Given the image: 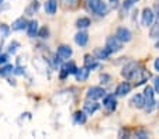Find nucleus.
Segmentation results:
<instances>
[{
  "instance_id": "nucleus-1",
  "label": "nucleus",
  "mask_w": 159,
  "mask_h": 139,
  "mask_svg": "<svg viewBox=\"0 0 159 139\" xmlns=\"http://www.w3.org/2000/svg\"><path fill=\"white\" fill-rule=\"evenodd\" d=\"M138 67L139 66H138V63H137V62H129L128 65H125V66H124L121 75H123L125 79H137L139 76V73L142 72V69L139 70Z\"/></svg>"
},
{
  "instance_id": "nucleus-2",
  "label": "nucleus",
  "mask_w": 159,
  "mask_h": 139,
  "mask_svg": "<svg viewBox=\"0 0 159 139\" xmlns=\"http://www.w3.org/2000/svg\"><path fill=\"white\" fill-rule=\"evenodd\" d=\"M155 89H152L151 86H147L144 90V97H145V108L147 111H151V110L155 107Z\"/></svg>"
},
{
  "instance_id": "nucleus-3",
  "label": "nucleus",
  "mask_w": 159,
  "mask_h": 139,
  "mask_svg": "<svg viewBox=\"0 0 159 139\" xmlns=\"http://www.w3.org/2000/svg\"><path fill=\"white\" fill-rule=\"evenodd\" d=\"M106 96V91L104 89L99 87V86H93V87H90L89 90H87L86 93V97L89 98V100H99V98H102V97Z\"/></svg>"
},
{
  "instance_id": "nucleus-4",
  "label": "nucleus",
  "mask_w": 159,
  "mask_h": 139,
  "mask_svg": "<svg viewBox=\"0 0 159 139\" xmlns=\"http://www.w3.org/2000/svg\"><path fill=\"white\" fill-rule=\"evenodd\" d=\"M106 46L111 51V54H113V52H118L121 48H123L121 41L117 38V37H108L107 41H106Z\"/></svg>"
},
{
  "instance_id": "nucleus-5",
  "label": "nucleus",
  "mask_w": 159,
  "mask_h": 139,
  "mask_svg": "<svg viewBox=\"0 0 159 139\" xmlns=\"http://www.w3.org/2000/svg\"><path fill=\"white\" fill-rule=\"evenodd\" d=\"M116 37L120 39L121 42H129V41H131V38H132V34H131V31H129L128 28L120 27L117 30V33H116Z\"/></svg>"
},
{
  "instance_id": "nucleus-6",
  "label": "nucleus",
  "mask_w": 159,
  "mask_h": 139,
  "mask_svg": "<svg viewBox=\"0 0 159 139\" xmlns=\"http://www.w3.org/2000/svg\"><path fill=\"white\" fill-rule=\"evenodd\" d=\"M61 70H62V72H61V79H65L68 75H75L78 67H76V65L73 63V62H69V63L62 65Z\"/></svg>"
},
{
  "instance_id": "nucleus-7",
  "label": "nucleus",
  "mask_w": 159,
  "mask_h": 139,
  "mask_svg": "<svg viewBox=\"0 0 159 139\" xmlns=\"http://www.w3.org/2000/svg\"><path fill=\"white\" fill-rule=\"evenodd\" d=\"M153 21V11L151 9H144V11H142L141 14V23L142 25H145V27H148V25H151Z\"/></svg>"
},
{
  "instance_id": "nucleus-8",
  "label": "nucleus",
  "mask_w": 159,
  "mask_h": 139,
  "mask_svg": "<svg viewBox=\"0 0 159 139\" xmlns=\"http://www.w3.org/2000/svg\"><path fill=\"white\" fill-rule=\"evenodd\" d=\"M57 54H58V56L62 58V59H68V58L72 56L73 51H72V48H70L69 45H61L59 48H58Z\"/></svg>"
},
{
  "instance_id": "nucleus-9",
  "label": "nucleus",
  "mask_w": 159,
  "mask_h": 139,
  "mask_svg": "<svg viewBox=\"0 0 159 139\" xmlns=\"http://www.w3.org/2000/svg\"><path fill=\"white\" fill-rule=\"evenodd\" d=\"M129 90H131V85H129L128 82H123L117 86V89H116V94L120 96V97H123V96H125V94H128Z\"/></svg>"
},
{
  "instance_id": "nucleus-10",
  "label": "nucleus",
  "mask_w": 159,
  "mask_h": 139,
  "mask_svg": "<svg viewBox=\"0 0 159 139\" xmlns=\"http://www.w3.org/2000/svg\"><path fill=\"white\" fill-rule=\"evenodd\" d=\"M75 42L80 46H84L87 42H89V34L84 33V31H80L75 35Z\"/></svg>"
},
{
  "instance_id": "nucleus-11",
  "label": "nucleus",
  "mask_w": 159,
  "mask_h": 139,
  "mask_svg": "<svg viewBox=\"0 0 159 139\" xmlns=\"http://www.w3.org/2000/svg\"><path fill=\"white\" fill-rule=\"evenodd\" d=\"M44 9L47 14H55L58 9V0H47Z\"/></svg>"
},
{
  "instance_id": "nucleus-12",
  "label": "nucleus",
  "mask_w": 159,
  "mask_h": 139,
  "mask_svg": "<svg viewBox=\"0 0 159 139\" xmlns=\"http://www.w3.org/2000/svg\"><path fill=\"white\" fill-rule=\"evenodd\" d=\"M100 2H102V0H84V9H86V11L96 13Z\"/></svg>"
},
{
  "instance_id": "nucleus-13",
  "label": "nucleus",
  "mask_w": 159,
  "mask_h": 139,
  "mask_svg": "<svg viewBox=\"0 0 159 139\" xmlns=\"http://www.w3.org/2000/svg\"><path fill=\"white\" fill-rule=\"evenodd\" d=\"M131 104L137 108H144L145 107V97L142 94H135L131 98Z\"/></svg>"
},
{
  "instance_id": "nucleus-14",
  "label": "nucleus",
  "mask_w": 159,
  "mask_h": 139,
  "mask_svg": "<svg viewBox=\"0 0 159 139\" xmlns=\"http://www.w3.org/2000/svg\"><path fill=\"white\" fill-rule=\"evenodd\" d=\"M116 97H114V94H108V96H104V100H103V106L104 107H107L108 110H114L116 108Z\"/></svg>"
},
{
  "instance_id": "nucleus-15",
  "label": "nucleus",
  "mask_w": 159,
  "mask_h": 139,
  "mask_svg": "<svg viewBox=\"0 0 159 139\" xmlns=\"http://www.w3.org/2000/svg\"><path fill=\"white\" fill-rule=\"evenodd\" d=\"M111 51L106 46V48H96L94 49V56H96V59H107L108 56H110Z\"/></svg>"
},
{
  "instance_id": "nucleus-16",
  "label": "nucleus",
  "mask_w": 159,
  "mask_h": 139,
  "mask_svg": "<svg viewBox=\"0 0 159 139\" xmlns=\"http://www.w3.org/2000/svg\"><path fill=\"white\" fill-rule=\"evenodd\" d=\"M84 66L89 70H93V69H96V67H99V63H97L96 59H94L92 55H84Z\"/></svg>"
},
{
  "instance_id": "nucleus-17",
  "label": "nucleus",
  "mask_w": 159,
  "mask_h": 139,
  "mask_svg": "<svg viewBox=\"0 0 159 139\" xmlns=\"http://www.w3.org/2000/svg\"><path fill=\"white\" fill-rule=\"evenodd\" d=\"M28 25V21L25 20L24 17H20L17 18L14 23H13V30L14 31H21V30H24V28H27Z\"/></svg>"
},
{
  "instance_id": "nucleus-18",
  "label": "nucleus",
  "mask_w": 159,
  "mask_h": 139,
  "mask_svg": "<svg viewBox=\"0 0 159 139\" xmlns=\"http://www.w3.org/2000/svg\"><path fill=\"white\" fill-rule=\"evenodd\" d=\"M75 77H76V80H78V82H84V80L89 77V69H87L86 66L78 69V70H76V73H75Z\"/></svg>"
},
{
  "instance_id": "nucleus-19",
  "label": "nucleus",
  "mask_w": 159,
  "mask_h": 139,
  "mask_svg": "<svg viewBox=\"0 0 159 139\" xmlns=\"http://www.w3.org/2000/svg\"><path fill=\"white\" fill-rule=\"evenodd\" d=\"M27 33H28V37H31V38L35 37V35H38V23H37L35 20H33V21L28 23Z\"/></svg>"
},
{
  "instance_id": "nucleus-20",
  "label": "nucleus",
  "mask_w": 159,
  "mask_h": 139,
  "mask_svg": "<svg viewBox=\"0 0 159 139\" xmlns=\"http://www.w3.org/2000/svg\"><path fill=\"white\" fill-rule=\"evenodd\" d=\"M99 104L97 103H94V101H86V103H84V112H87V114H94V112L97 111V110H99Z\"/></svg>"
},
{
  "instance_id": "nucleus-21",
  "label": "nucleus",
  "mask_w": 159,
  "mask_h": 139,
  "mask_svg": "<svg viewBox=\"0 0 159 139\" xmlns=\"http://www.w3.org/2000/svg\"><path fill=\"white\" fill-rule=\"evenodd\" d=\"M90 18H87V17H80L76 21V27L78 28H87V27H90Z\"/></svg>"
},
{
  "instance_id": "nucleus-22",
  "label": "nucleus",
  "mask_w": 159,
  "mask_h": 139,
  "mask_svg": "<svg viewBox=\"0 0 159 139\" xmlns=\"http://www.w3.org/2000/svg\"><path fill=\"white\" fill-rule=\"evenodd\" d=\"M107 13H108V6L104 3V2H100L99 7H97V10H96V14L100 15V17H103V15H106Z\"/></svg>"
},
{
  "instance_id": "nucleus-23",
  "label": "nucleus",
  "mask_w": 159,
  "mask_h": 139,
  "mask_svg": "<svg viewBox=\"0 0 159 139\" xmlns=\"http://www.w3.org/2000/svg\"><path fill=\"white\" fill-rule=\"evenodd\" d=\"M38 9H39V3H38V2H34V3H31L30 6H28L27 9H25V14L33 15Z\"/></svg>"
},
{
  "instance_id": "nucleus-24",
  "label": "nucleus",
  "mask_w": 159,
  "mask_h": 139,
  "mask_svg": "<svg viewBox=\"0 0 159 139\" xmlns=\"http://www.w3.org/2000/svg\"><path fill=\"white\" fill-rule=\"evenodd\" d=\"M73 118H75L76 124H84V122H86V115H84V112H82V111L75 112Z\"/></svg>"
},
{
  "instance_id": "nucleus-25",
  "label": "nucleus",
  "mask_w": 159,
  "mask_h": 139,
  "mask_svg": "<svg viewBox=\"0 0 159 139\" xmlns=\"http://www.w3.org/2000/svg\"><path fill=\"white\" fill-rule=\"evenodd\" d=\"M149 37L152 39H159V23L152 25V28H151V31H149Z\"/></svg>"
},
{
  "instance_id": "nucleus-26",
  "label": "nucleus",
  "mask_w": 159,
  "mask_h": 139,
  "mask_svg": "<svg viewBox=\"0 0 159 139\" xmlns=\"http://www.w3.org/2000/svg\"><path fill=\"white\" fill-rule=\"evenodd\" d=\"M13 70H14V69H13L11 65H6V66L0 67V76H7V75H10Z\"/></svg>"
},
{
  "instance_id": "nucleus-27",
  "label": "nucleus",
  "mask_w": 159,
  "mask_h": 139,
  "mask_svg": "<svg viewBox=\"0 0 159 139\" xmlns=\"http://www.w3.org/2000/svg\"><path fill=\"white\" fill-rule=\"evenodd\" d=\"M9 34H10V28H9V25H6V24H0V35L3 37V38H6V37H9Z\"/></svg>"
},
{
  "instance_id": "nucleus-28",
  "label": "nucleus",
  "mask_w": 159,
  "mask_h": 139,
  "mask_svg": "<svg viewBox=\"0 0 159 139\" xmlns=\"http://www.w3.org/2000/svg\"><path fill=\"white\" fill-rule=\"evenodd\" d=\"M48 35H49V30L47 27H42L41 30L38 31V37H39V38H48Z\"/></svg>"
},
{
  "instance_id": "nucleus-29",
  "label": "nucleus",
  "mask_w": 159,
  "mask_h": 139,
  "mask_svg": "<svg viewBox=\"0 0 159 139\" xmlns=\"http://www.w3.org/2000/svg\"><path fill=\"white\" fill-rule=\"evenodd\" d=\"M61 2L63 3V6L65 7H70V9L78 4V0H61Z\"/></svg>"
},
{
  "instance_id": "nucleus-30",
  "label": "nucleus",
  "mask_w": 159,
  "mask_h": 139,
  "mask_svg": "<svg viewBox=\"0 0 159 139\" xmlns=\"http://www.w3.org/2000/svg\"><path fill=\"white\" fill-rule=\"evenodd\" d=\"M138 0H124V3H123V7L125 10H128V9H131L132 6H134L135 3H137Z\"/></svg>"
},
{
  "instance_id": "nucleus-31",
  "label": "nucleus",
  "mask_w": 159,
  "mask_h": 139,
  "mask_svg": "<svg viewBox=\"0 0 159 139\" xmlns=\"http://www.w3.org/2000/svg\"><path fill=\"white\" fill-rule=\"evenodd\" d=\"M17 46H18L17 42H11V44H10V46H9V51L11 52V54H16V51H17Z\"/></svg>"
},
{
  "instance_id": "nucleus-32",
  "label": "nucleus",
  "mask_w": 159,
  "mask_h": 139,
  "mask_svg": "<svg viewBox=\"0 0 159 139\" xmlns=\"http://www.w3.org/2000/svg\"><path fill=\"white\" fill-rule=\"evenodd\" d=\"M108 80H110V76H108V75H102V76H100V82L104 83V85H107Z\"/></svg>"
},
{
  "instance_id": "nucleus-33",
  "label": "nucleus",
  "mask_w": 159,
  "mask_h": 139,
  "mask_svg": "<svg viewBox=\"0 0 159 139\" xmlns=\"http://www.w3.org/2000/svg\"><path fill=\"white\" fill-rule=\"evenodd\" d=\"M153 85H155V87H153V89H155V91H156V93H159V76H158V77H155Z\"/></svg>"
},
{
  "instance_id": "nucleus-34",
  "label": "nucleus",
  "mask_w": 159,
  "mask_h": 139,
  "mask_svg": "<svg viewBox=\"0 0 159 139\" xmlns=\"http://www.w3.org/2000/svg\"><path fill=\"white\" fill-rule=\"evenodd\" d=\"M9 61V56H7V55H0V65L2 63H6V62Z\"/></svg>"
},
{
  "instance_id": "nucleus-35",
  "label": "nucleus",
  "mask_w": 159,
  "mask_h": 139,
  "mask_svg": "<svg viewBox=\"0 0 159 139\" xmlns=\"http://www.w3.org/2000/svg\"><path fill=\"white\" fill-rule=\"evenodd\" d=\"M135 136H137V138H148V133H145V132H142V131H139V132L135 133Z\"/></svg>"
},
{
  "instance_id": "nucleus-36",
  "label": "nucleus",
  "mask_w": 159,
  "mask_h": 139,
  "mask_svg": "<svg viewBox=\"0 0 159 139\" xmlns=\"http://www.w3.org/2000/svg\"><path fill=\"white\" fill-rule=\"evenodd\" d=\"M153 66H155V69L159 72V58H156V59H155V63H153Z\"/></svg>"
},
{
  "instance_id": "nucleus-37",
  "label": "nucleus",
  "mask_w": 159,
  "mask_h": 139,
  "mask_svg": "<svg viewBox=\"0 0 159 139\" xmlns=\"http://www.w3.org/2000/svg\"><path fill=\"white\" fill-rule=\"evenodd\" d=\"M16 73H17V75H21L23 72H21V69H16Z\"/></svg>"
},
{
  "instance_id": "nucleus-38",
  "label": "nucleus",
  "mask_w": 159,
  "mask_h": 139,
  "mask_svg": "<svg viewBox=\"0 0 159 139\" xmlns=\"http://www.w3.org/2000/svg\"><path fill=\"white\" fill-rule=\"evenodd\" d=\"M155 48H156V49H159V41H158V42L155 44Z\"/></svg>"
},
{
  "instance_id": "nucleus-39",
  "label": "nucleus",
  "mask_w": 159,
  "mask_h": 139,
  "mask_svg": "<svg viewBox=\"0 0 159 139\" xmlns=\"http://www.w3.org/2000/svg\"><path fill=\"white\" fill-rule=\"evenodd\" d=\"M110 2H111V3H113V4H116V3H117V2H118V0H110Z\"/></svg>"
},
{
  "instance_id": "nucleus-40",
  "label": "nucleus",
  "mask_w": 159,
  "mask_h": 139,
  "mask_svg": "<svg viewBox=\"0 0 159 139\" xmlns=\"http://www.w3.org/2000/svg\"><path fill=\"white\" fill-rule=\"evenodd\" d=\"M0 3H3V0H0Z\"/></svg>"
},
{
  "instance_id": "nucleus-41",
  "label": "nucleus",
  "mask_w": 159,
  "mask_h": 139,
  "mask_svg": "<svg viewBox=\"0 0 159 139\" xmlns=\"http://www.w3.org/2000/svg\"><path fill=\"white\" fill-rule=\"evenodd\" d=\"M158 15H159V14H158Z\"/></svg>"
}]
</instances>
